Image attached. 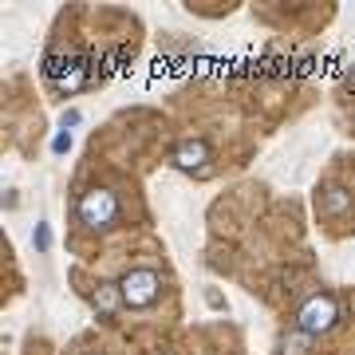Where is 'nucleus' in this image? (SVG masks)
<instances>
[{
	"instance_id": "obj_1",
	"label": "nucleus",
	"mask_w": 355,
	"mask_h": 355,
	"mask_svg": "<svg viewBox=\"0 0 355 355\" xmlns=\"http://www.w3.org/2000/svg\"><path fill=\"white\" fill-rule=\"evenodd\" d=\"M119 292H123V304L146 308L154 296H158V272H154V268H130V272H123V280H119Z\"/></svg>"
},
{
	"instance_id": "obj_2",
	"label": "nucleus",
	"mask_w": 355,
	"mask_h": 355,
	"mask_svg": "<svg viewBox=\"0 0 355 355\" xmlns=\"http://www.w3.org/2000/svg\"><path fill=\"white\" fill-rule=\"evenodd\" d=\"M336 324V300L331 296H312L304 308H300V331L316 336V331H328Z\"/></svg>"
},
{
	"instance_id": "obj_3",
	"label": "nucleus",
	"mask_w": 355,
	"mask_h": 355,
	"mask_svg": "<svg viewBox=\"0 0 355 355\" xmlns=\"http://www.w3.org/2000/svg\"><path fill=\"white\" fill-rule=\"evenodd\" d=\"M79 217L87 221L91 229H103L114 221V193L107 190H91L83 202H79Z\"/></svg>"
},
{
	"instance_id": "obj_4",
	"label": "nucleus",
	"mask_w": 355,
	"mask_h": 355,
	"mask_svg": "<svg viewBox=\"0 0 355 355\" xmlns=\"http://www.w3.org/2000/svg\"><path fill=\"white\" fill-rule=\"evenodd\" d=\"M205 158H209L205 142H182V146L174 150V166H178V170H198Z\"/></svg>"
},
{
	"instance_id": "obj_5",
	"label": "nucleus",
	"mask_w": 355,
	"mask_h": 355,
	"mask_svg": "<svg viewBox=\"0 0 355 355\" xmlns=\"http://www.w3.org/2000/svg\"><path fill=\"white\" fill-rule=\"evenodd\" d=\"M119 296H123V292L114 288V284H103V288H99V296H95V308H99L103 316H111L114 308H119Z\"/></svg>"
},
{
	"instance_id": "obj_6",
	"label": "nucleus",
	"mask_w": 355,
	"mask_h": 355,
	"mask_svg": "<svg viewBox=\"0 0 355 355\" xmlns=\"http://www.w3.org/2000/svg\"><path fill=\"white\" fill-rule=\"evenodd\" d=\"M324 202H328V209H343V205H347V193L331 186V190H324Z\"/></svg>"
}]
</instances>
